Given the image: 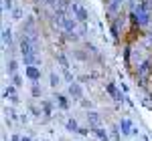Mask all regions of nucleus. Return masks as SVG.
Returning <instances> with one entry per match:
<instances>
[{"label": "nucleus", "mask_w": 152, "mask_h": 141, "mask_svg": "<svg viewBox=\"0 0 152 141\" xmlns=\"http://www.w3.org/2000/svg\"><path fill=\"white\" fill-rule=\"evenodd\" d=\"M130 16H132V22L134 26L144 32V30H148V26L152 24V10H148L144 4H134V6H130Z\"/></svg>", "instance_id": "nucleus-1"}, {"label": "nucleus", "mask_w": 152, "mask_h": 141, "mask_svg": "<svg viewBox=\"0 0 152 141\" xmlns=\"http://www.w3.org/2000/svg\"><path fill=\"white\" fill-rule=\"evenodd\" d=\"M126 2L128 0H105V16L107 20H114L118 14L126 10Z\"/></svg>", "instance_id": "nucleus-2"}, {"label": "nucleus", "mask_w": 152, "mask_h": 141, "mask_svg": "<svg viewBox=\"0 0 152 141\" xmlns=\"http://www.w3.org/2000/svg\"><path fill=\"white\" fill-rule=\"evenodd\" d=\"M71 14H73V16H75L79 22H83V24L89 20V12L85 10L79 2H73V4H71Z\"/></svg>", "instance_id": "nucleus-3"}, {"label": "nucleus", "mask_w": 152, "mask_h": 141, "mask_svg": "<svg viewBox=\"0 0 152 141\" xmlns=\"http://www.w3.org/2000/svg\"><path fill=\"white\" fill-rule=\"evenodd\" d=\"M85 121H87V127L89 129H95V127H102V115L97 111H87L85 113Z\"/></svg>", "instance_id": "nucleus-4"}, {"label": "nucleus", "mask_w": 152, "mask_h": 141, "mask_svg": "<svg viewBox=\"0 0 152 141\" xmlns=\"http://www.w3.org/2000/svg\"><path fill=\"white\" fill-rule=\"evenodd\" d=\"M67 93H69V97L73 99V101H81L83 99V87H81V83H75V81H71L69 85V89H67Z\"/></svg>", "instance_id": "nucleus-5"}, {"label": "nucleus", "mask_w": 152, "mask_h": 141, "mask_svg": "<svg viewBox=\"0 0 152 141\" xmlns=\"http://www.w3.org/2000/svg\"><path fill=\"white\" fill-rule=\"evenodd\" d=\"M105 93L110 95L116 103H120V101H124V99H126V97L122 95V91L116 87V83H105Z\"/></svg>", "instance_id": "nucleus-6"}, {"label": "nucleus", "mask_w": 152, "mask_h": 141, "mask_svg": "<svg viewBox=\"0 0 152 141\" xmlns=\"http://www.w3.org/2000/svg\"><path fill=\"white\" fill-rule=\"evenodd\" d=\"M24 77L28 79L31 83L41 81V69L37 65H31V67H24Z\"/></svg>", "instance_id": "nucleus-7"}, {"label": "nucleus", "mask_w": 152, "mask_h": 141, "mask_svg": "<svg viewBox=\"0 0 152 141\" xmlns=\"http://www.w3.org/2000/svg\"><path fill=\"white\" fill-rule=\"evenodd\" d=\"M118 125H120V131H122V135H134V129H136V127L132 125V121H130L128 117H122Z\"/></svg>", "instance_id": "nucleus-8"}, {"label": "nucleus", "mask_w": 152, "mask_h": 141, "mask_svg": "<svg viewBox=\"0 0 152 141\" xmlns=\"http://www.w3.org/2000/svg\"><path fill=\"white\" fill-rule=\"evenodd\" d=\"M53 99H55V105H57L59 109H63V111L69 109V97H67V95H55Z\"/></svg>", "instance_id": "nucleus-9"}, {"label": "nucleus", "mask_w": 152, "mask_h": 141, "mask_svg": "<svg viewBox=\"0 0 152 141\" xmlns=\"http://www.w3.org/2000/svg\"><path fill=\"white\" fill-rule=\"evenodd\" d=\"M91 133H94L99 141H112V135H110L104 127H95V129H91Z\"/></svg>", "instance_id": "nucleus-10"}, {"label": "nucleus", "mask_w": 152, "mask_h": 141, "mask_svg": "<svg viewBox=\"0 0 152 141\" xmlns=\"http://www.w3.org/2000/svg\"><path fill=\"white\" fill-rule=\"evenodd\" d=\"M4 97L10 101V103H18V97H16V87L10 85L8 89H4Z\"/></svg>", "instance_id": "nucleus-11"}, {"label": "nucleus", "mask_w": 152, "mask_h": 141, "mask_svg": "<svg viewBox=\"0 0 152 141\" xmlns=\"http://www.w3.org/2000/svg\"><path fill=\"white\" fill-rule=\"evenodd\" d=\"M55 103V101H53ZM53 103L51 101H41V107H43V115L47 119H51V115H53Z\"/></svg>", "instance_id": "nucleus-12"}, {"label": "nucleus", "mask_w": 152, "mask_h": 141, "mask_svg": "<svg viewBox=\"0 0 152 141\" xmlns=\"http://www.w3.org/2000/svg\"><path fill=\"white\" fill-rule=\"evenodd\" d=\"M65 127H67V131H73V133H79V129H81L75 119H67V121H65Z\"/></svg>", "instance_id": "nucleus-13"}, {"label": "nucleus", "mask_w": 152, "mask_h": 141, "mask_svg": "<svg viewBox=\"0 0 152 141\" xmlns=\"http://www.w3.org/2000/svg\"><path fill=\"white\" fill-rule=\"evenodd\" d=\"M110 135H112V139H114V141H120V135H122L120 125H112V127H110Z\"/></svg>", "instance_id": "nucleus-14"}, {"label": "nucleus", "mask_w": 152, "mask_h": 141, "mask_svg": "<svg viewBox=\"0 0 152 141\" xmlns=\"http://www.w3.org/2000/svg\"><path fill=\"white\" fill-rule=\"evenodd\" d=\"M16 70H18V63H16V59H10L8 60V75H16Z\"/></svg>", "instance_id": "nucleus-15"}, {"label": "nucleus", "mask_w": 152, "mask_h": 141, "mask_svg": "<svg viewBox=\"0 0 152 141\" xmlns=\"http://www.w3.org/2000/svg\"><path fill=\"white\" fill-rule=\"evenodd\" d=\"M31 95H33V97H41V95H43V89H41L39 81L33 83V87H31Z\"/></svg>", "instance_id": "nucleus-16"}, {"label": "nucleus", "mask_w": 152, "mask_h": 141, "mask_svg": "<svg viewBox=\"0 0 152 141\" xmlns=\"http://www.w3.org/2000/svg\"><path fill=\"white\" fill-rule=\"evenodd\" d=\"M49 79H51V87H59V83H61V77H59V75L55 73V70H51Z\"/></svg>", "instance_id": "nucleus-17"}, {"label": "nucleus", "mask_w": 152, "mask_h": 141, "mask_svg": "<svg viewBox=\"0 0 152 141\" xmlns=\"http://www.w3.org/2000/svg\"><path fill=\"white\" fill-rule=\"evenodd\" d=\"M12 32H10V28H4V30H2V42H4V47H6V45H10V38H12Z\"/></svg>", "instance_id": "nucleus-18"}, {"label": "nucleus", "mask_w": 152, "mask_h": 141, "mask_svg": "<svg viewBox=\"0 0 152 141\" xmlns=\"http://www.w3.org/2000/svg\"><path fill=\"white\" fill-rule=\"evenodd\" d=\"M12 85L14 87H23V77L16 73V75H12Z\"/></svg>", "instance_id": "nucleus-19"}, {"label": "nucleus", "mask_w": 152, "mask_h": 141, "mask_svg": "<svg viewBox=\"0 0 152 141\" xmlns=\"http://www.w3.org/2000/svg\"><path fill=\"white\" fill-rule=\"evenodd\" d=\"M79 103H81V107H83V109H87V111L91 109V101H87L85 97H83V99H81V101H79Z\"/></svg>", "instance_id": "nucleus-20"}, {"label": "nucleus", "mask_w": 152, "mask_h": 141, "mask_svg": "<svg viewBox=\"0 0 152 141\" xmlns=\"http://www.w3.org/2000/svg\"><path fill=\"white\" fill-rule=\"evenodd\" d=\"M12 14H14V20H20V18H23V8H16Z\"/></svg>", "instance_id": "nucleus-21"}, {"label": "nucleus", "mask_w": 152, "mask_h": 141, "mask_svg": "<svg viewBox=\"0 0 152 141\" xmlns=\"http://www.w3.org/2000/svg\"><path fill=\"white\" fill-rule=\"evenodd\" d=\"M12 141H23V137L20 135H12Z\"/></svg>", "instance_id": "nucleus-22"}, {"label": "nucleus", "mask_w": 152, "mask_h": 141, "mask_svg": "<svg viewBox=\"0 0 152 141\" xmlns=\"http://www.w3.org/2000/svg\"><path fill=\"white\" fill-rule=\"evenodd\" d=\"M23 141H33V139H31L28 135H23Z\"/></svg>", "instance_id": "nucleus-23"}, {"label": "nucleus", "mask_w": 152, "mask_h": 141, "mask_svg": "<svg viewBox=\"0 0 152 141\" xmlns=\"http://www.w3.org/2000/svg\"><path fill=\"white\" fill-rule=\"evenodd\" d=\"M43 141H47V139H43Z\"/></svg>", "instance_id": "nucleus-24"}]
</instances>
